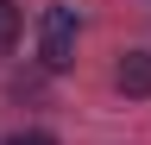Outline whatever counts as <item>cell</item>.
<instances>
[{
    "instance_id": "6da1fadb",
    "label": "cell",
    "mask_w": 151,
    "mask_h": 145,
    "mask_svg": "<svg viewBox=\"0 0 151 145\" xmlns=\"http://www.w3.org/2000/svg\"><path fill=\"white\" fill-rule=\"evenodd\" d=\"M38 50H44V69H69L76 63V13L69 6H44V19H38Z\"/></svg>"
},
{
    "instance_id": "7a4b0ae2",
    "label": "cell",
    "mask_w": 151,
    "mask_h": 145,
    "mask_svg": "<svg viewBox=\"0 0 151 145\" xmlns=\"http://www.w3.org/2000/svg\"><path fill=\"white\" fill-rule=\"evenodd\" d=\"M113 82H120V95H151V50H126Z\"/></svg>"
},
{
    "instance_id": "3957f363",
    "label": "cell",
    "mask_w": 151,
    "mask_h": 145,
    "mask_svg": "<svg viewBox=\"0 0 151 145\" xmlns=\"http://www.w3.org/2000/svg\"><path fill=\"white\" fill-rule=\"evenodd\" d=\"M13 44H19V6H13V0H0V57H6Z\"/></svg>"
},
{
    "instance_id": "277c9868",
    "label": "cell",
    "mask_w": 151,
    "mask_h": 145,
    "mask_svg": "<svg viewBox=\"0 0 151 145\" xmlns=\"http://www.w3.org/2000/svg\"><path fill=\"white\" fill-rule=\"evenodd\" d=\"M6 145H57V139H50V133H13Z\"/></svg>"
}]
</instances>
